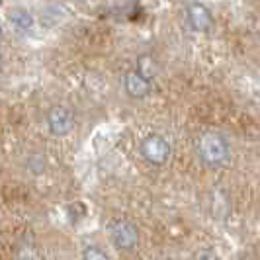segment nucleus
<instances>
[{
	"mask_svg": "<svg viewBox=\"0 0 260 260\" xmlns=\"http://www.w3.org/2000/svg\"><path fill=\"white\" fill-rule=\"evenodd\" d=\"M198 155L208 167H221L229 160V143L221 133L206 131L198 139Z\"/></svg>",
	"mask_w": 260,
	"mask_h": 260,
	"instance_id": "nucleus-1",
	"label": "nucleus"
},
{
	"mask_svg": "<svg viewBox=\"0 0 260 260\" xmlns=\"http://www.w3.org/2000/svg\"><path fill=\"white\" fill-rule=\"evenodd\" d=\"M110 231V239L119 250H133L139 245V229L135 223L127 221V219H116L110 223L108 227Z\"/></svg>",
	"mask_w": 260,
	"mask_h": 260,
	"instance_id": "nucleus-2",
	"label": "nucleus"
},
{
	"mask_svg": "<svg viewBox=\"0 0 260 260\" xmlns=\"http://www.w3.org/2000/svg\"><path fill=\"white\" fill-rule=\"evenodd\" d=\"M139 151H141V155H143V158L147 160V162L160 167V165H165V162L169 160L170 145L165 137H160V135H155V133H153V135H147L143 141H141Z\"/></svg>",
	"mask_w": 260,
	"mask_h": 260,
	"instance_id": "nucleus-3",
	"label": "nucleus"
},
{
	"mask_svg": "<svg viewBox=\"0 0 260 260\" xmlns=\"http://www.w3.org/2000/svg\"><path fill=\"white\" fill-rule=\"evenodd\" d=\"M47 125L55 137H65L75 127V114L65 106H55L47 114Z\"/></svg>",
	"mask_w": 260,
	"mask_h": 260,
	"instance_id": "nucleus-4",
	"label": "nucleus"
},
{
	"mask_svg": "<svg viewBox=\"0 0 260 260\" xmlns=\"http://www.w3.org/2000/svg\"><path fill=\"white\" fill-rule=\"evenodd\" d=\"M186 22L194 31H209L213 26V16L202 2H190L186 6Z\"/></svg>",
	"mask_w": 260,
	"mask_h": 260,
	"instance_id": "nucleus-5",
	"label": "nucleus"
},
{
	"mask_svg": "<svg viewBox=\"0 0 260 260\" xmlns=\"http://www.w3.org/2000/svg\"><path fill=\"white\" fill-rule=\"evenodd\" d=\"M123 88L129 94L131 98H145L149 92H151V80L145 78L141 73L137 71H129L125 77H123Z\"/></svg>",
	"mask_w": 260,
	"mask_h": 260,
	"instance_id": "nucleus-6",
	"label": "nucleus"
},
{
	"mask_svg": "<svg viewBox=\"0 0 260 260\" xmlns=\"http://www.w3.org/2000/svg\"><path fill=\"white\" fill-rule=\"evenodd\" d=\"M8 20L20 31H29L34 27V16L27 10H24V8H14L12 12L8 14Z\"/></svg>",
	"mask_w": 260,
	"mask_h": 260,
	"instance_id": "nucleus-7",
	"label": "nucleus"
},
{
	"mask_svg": "<svg viewBox=\"0 0 260 260\" xmlns=\"http://www.w3.org/2000/svg\"><path fill=\"white\" fill-rule=\"evenodd\" d=\"M137 73H141L145 78H149V80H153L155 75L158 73V67H156L155 59L151 57V55H141L139 57V61H137Z\"/></svg>",
	"mask_w": 260,
	"mask_h": 260,
	"instance_id": "nucleus-8",
	"label": "nucleus"
},
{
	"mask_svg": "<svg viewBox=\"0 0 260 260\" xmlns=\"http://www.w3.org/2000/svg\"><path fill=\"white\" fill-rule=\"evenodd\" d=\"M82 260H108V254L96 245H88L82 252Z\"/></svg>",
	"mask_w": 260,
	"mask_h": 260,
	"instance_id": "nucleus-9",
	"label": "nucleus"
},
{
	"mask_svg": "<svg viewBox=\"0 0 260 260\" xmlns=\"http://www.w3.org/2000/svg\"><path fill=\"white\" fill-rule=\"evenodd\" d=\"M194 260H219V258H217V254L211 248H202V250L196 252Z\"/></svg>",
	"mask_w": 260,
	"mask_h": 260,
	"instance_id": "nucleus-10",
	"label": "nucleus"
},
{
	"mask_svg": "<svg viewBox=\"0 0 260 260\" xmlns=\"http://www.w3.org/2000/svg\"><path fill=\"white\" fill-rule=\"evenodd\" d=\"M254 260H260V254H258V256H256V258H254Z\"/></svg>",
	"mask_w": 260,
	"mask_h": 260,
	"instance_id": "nucleus-11",
	"label": "nucleus"
},
{
	"mask_svg": "<svg viewBox=\"0 0 260 260\" xmlns=\"http://www.w3.org/2000/svg\"><path fill=\"white\" fill-rule=\"evenodd\" d=\"M0 36H2V34H0Z\"/></svg>",
	"mask_w": 260,
	"mask_h": 260,
	"instance_id": "nucleus-12",
	"label": "nucleus"
}]
</instances>
